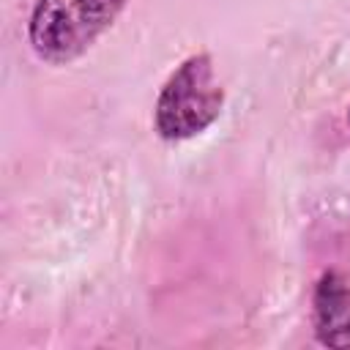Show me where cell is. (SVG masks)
<instances>
[{"label": "cell", "mask_w": 350, "mask_h": 350, "mask_svg": "<svg viewBox=\"0 0 350 350\" xmlns=\"http://www.w3.org/2000/svg\"><path fill=\"white\" fill-rule=\"evenodd\" d=\"M126 0H38L27 22L33 52L63 66L90 49V44L118 19Z\"/></svg>", "instance_id": "obj_1"}, {"label": "cell", "mask_w": 350, "mask_h": 350, "mask_svg": "<svg viewBox=\"0 0 350 350\" xmlns=\"http://www.w3.org/2000/svg\"><path fill=\"white\" fill-rule=\"evenodd\" d=\"M221 104L224 90L216 79L211 55H191L170 74L156 98V131L164 139L197 137L219 118Z\"/></svg>", "instance_id": "obj_2"}, {"label": "cell", "mask_w": 350, "mask_h": 350, "mask_svg": "<svg viewBox=\"0 0 350 350\" xmlns=\"http://www.w3.org/2000/svg\"><path fill=\"white\" fill-rule=\"evenodd\" d=\"M314 331L328 347H350V284L325 273L314 290Z\"/></svg>", "instance_id": "obj_3"}, {"label": "cell", "mask_w": 350, "mask_h": 350, "mask_svg": "<svg viewBox=\"0 0 350 350\" xmlns=\"http://www.w3.org/2000/svg\"><path fill=\"white\" fill-rule=\"evenodd\" d=\"M347 123H350V109H347Z\"/></svg>", "instance_id": "obj_4"}]
</instances>
